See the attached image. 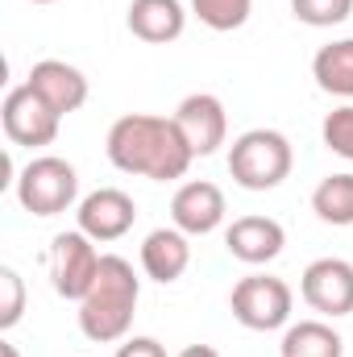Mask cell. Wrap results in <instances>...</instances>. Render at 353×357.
I'll return each mask as SVG.
<instances>
[{
    "instance_id": "obj_1",
    "label": "cell",
    "mask_w": 353,
    "mask_h": 357,
    "mask_svg": "<svg viewBox=\"0 0 353 357\" xmlns=\"http://www.w3.org/2000/svg\"><path fill=\"white\" fill-rule=\"evenodd\" d=\"M104 154L117 171L150 183H171L191 171L195 154L187 150L183 133H179L175 116H158V112H125L108 125L104 137Z\"/></svg>"
},
{
    "instance_id": "obj_2",
    "label": "cell",
    "mask_w": 353,
    "mask_h": 357,
    "mask_svg": "<svg viewBox=\"0 0 353 357\" xmlns=\"http://www.w3.org/2000/svg\"><path fill=\"white\" fill-rule=\"evenodd\" d=\"M137 299H142V278L133 274V262H125L121 254H104L100 274L75 312L80 333L96 345L125 341L133 328V316H137Z\"/></svg>"
},
{
    "instance_id": "obj_3",
    "label": "cell",
    "mask_w": 353,
    "mask_h": 357,
    "mask_svg": "<svg viewBox=\"0 0 353 357\" xmlns=\"http://www.w3.org/2000/svg\"><path fill=\"white\" fill-rule=\"evenodd\" d=\"M295 167V150L278 129H246L229 146V175L246 191H274Z\"/></svg>"
},
{
    "instance_id": "obj_4",
    "label": "cell",
    "mask_w": 353,
    "mask_h": 357,
    "mask_svg": "<svg viewBox=\"0 0 353 357\" xmlns=\"http://www.w3.org/2000/svg\"><path fill=\"white\" fill-rule=\"evenodd\" d=\"M17 204L33 216H63L67 208L80 204V171L59 158V154H38L21 167V175L13 183Z\"/></svg>"
},
{
    "instance_id": "obj_5",
    "label": "cell",
    "mask_w": 353,
    "mask_h": 357,
    "mask_svg": "<svg viewBox=\"0 0 353 357\" xmlns=\"http://www.w3.org/2000/svg\"><path fill=\"white\" fill-rule=\"evenodd\" d=\"M233 320L250 333H274L291 324V307H295V291L274 278V274H246L237 278L233 295H229Z\"/></svg>"
},
{
    "instance_id": "obj_6",
    "label": "cell",
    "mask_w": 353,
    "mask_h": 357,
    "mask_svg": "<svg viewBox=\"0 0 353 357\" xmlns=\"http://www.w3.org/2000/svg\"><path fill=\"white\" fill-rule=\"evenodd\" d=\"M100 262H104V254L96 250V241H91L84 229L59 233V237L50 241V250H46V274H50L54 295L80 303L91 291L96 274H100Z\"/></svg>"
},
{
    "instance_id": "obj_7",
    "label": "cell",
    "mask_w": 353,
    "mask_h": 357,
    "mask_svg": "<svg viewBox=\"0 0 353 357\" xmlns=\"http://www.w3.org/2000/svg\"><path fill=\"white\" fill-rule=\"evenodd\" d=\"M0 125H4V137L13 146H25V150H42L59 137V125L63 116L29 88V84H17V88L4 91V104H0Z\"/></svg>"
},
{
    "instance_id": "obj_8",
    "label": "cell",
    "mask_w": 353,
    "mask_h": 357,
    "mask_svg": "<svg viewBox=\"0 0 353 357\" xmlns=\"http://www.w3.org/2000/svg\"><path fill=\"white\" fill-rule=\"evenodd\" d=\"M171 116H175L179 133H183V142L195 158H212L229 142V112H225V100L212 96V91L183 96Z\"/></svg>"
},
{
    "instance_id": "obj_9",
    "label": "cell",
    "mask_w": 353,
    "mask_h": 357,
    "mask_svg": "<svg viewBox=\"0 0 353 357\" xmlns=\"http://www.w3.org/2000/svg\"><path fill=\"white\" fill-rule=\"evenodd\" d=\"M299 295L324 320L353 316V262L345 258H316L299 274Z\"/></svg>"
},
{
    "instance_id": "obj_10",
    "label": "cell",
    "mask_w": 353,
    "mask_h": 357,
    "mask_svg": "<svg viewBox=\"0 0 353 357\" xmlns=\"http://www.w3.org/2000/svg\"><path fill=\"white\" fill-rule=\"evenodd\" d=\"M137 220V204L121 187H96L75 204V229H84L96 245L121 241Z\"/></svg>"
},
{
    "instance_id": "obj_11",
    "label": "cell",
    "mask_w": 353,
    "mask_h": 357,
    "mask_svg": "<svg viewBox=\"0 0 353 357\" xmlns=\"http://www.w3.org/2000/svg\"><path fill=\"white\" fill-rule=\"evenodd\" d=\"M225 212H229L225 191L216 183H208V178H191V183H183L175 195H171V225L183 229L187 237L216 233L225 225Z\"/></svg>"
},
{
    "instance_id": "obj_12",
    "label": "cell",
    "mask_w": 353,
    "mask_h": 357,
    "mask_svg": "<svg viewBox=\"0 0 353 357\" xmlns=\"http://www.w3.org/2000/svg\"><path fill=\"white\" fill-rule=\"evenodd\" d=\"M25 84L38 91L59 116H71V112H80L84 104H88V75L75 67V63H67V59H42V63H33L29 67V75H25Z\"/></svg>"
},
{
    "instance_id": "obj_13",
    "label": "cell",
    "mask_w": 353,
    "mask_h": 357,
    "mask_svg": "<svg viewBox=\"0 0 353 357\" xmlns=\"http://www.w3.org/2000/svg\"><path fill=\"white\" fill-rule=\"evenodd\" d=\"M287 245V229L274 220V216H237L229 229H225V250L246 262V266H266L283 254Z\"/></svg>"
},
{
    "instance_id": "obj_14",
    "label": "cell",
    "mask_w": 353,
    "mask_h": 357,
    "mask_svg": "<svg viewBox=\"0 0 353 357\" xmlns=\"http://www.w3.org/2000/svg\"><path fill=\"white\" fill-rule=\"evenodd\" d=\"M125 25L137 42L146 46H167L179 42L187 29V8L183 0H129L125 8Z\"/></svg>"
},
{
    "instance_id": "obj_15",
    "label": "cell",
    "mask_w": 353,
    "mask_h": 357,
    "mask_svg": "<svg viewBox=\"0 0 353 357\" xmlns=\"http://www.w3.org/2000/svg\"><path fill=\"white\" fill-rule=\"evenodd\" d=\"M137 258H142V274H146V278L171 287V282H179V278L187 274V266H191V237H187L183 229H175V225L154 229V233H146Z\"/></svg>"
},
{
    "instance_id": "obj_16",
    "label": "cell",
    "mask_w": 353,
    "mask_h": 357,
    "mask_svg": "<svg viewBox=\"0 0 353 357\" xmlns=\"http://www.w3.org/2000/svg\"><path fill=\"white\" fill-rule=\"evenodd\" d=\"M278 357H345V337L329 320H299L287 324Z\"/></svg>"
},
{
    "instance_id": "obj_17",
    "label": "cell",
    "mask_w": 353,
    "mask_h": 357,
    "mask_svg": "<svg viewBox=\"0 0 353 357\" xmlns=\"http://www.w3.org/2000/svg\"><path fill=\"white\" fill-rule=\"evenodd\" d=\"M312 79H316V88L329 91V96L353 100V38H337V42L316 50Z\"/></svg>"
},
{
    "instance_id": "obj_18",
    "label": "cell",
    "mask_w": 353,
    "mask_h": 357,
    "mask_svg": "<svg viewBox=\"0 0 353 357\" xmlns=\"http://www.w3.org/2000/svg\"><path fill=\"white\" fill-rule=\"evenodd\" d=\"M312 212L324 225L350 229L353 225V171H337V175L320 178L316 191H312Z\"/></svg>"
},
{
    "instance_id": "obj_19",
    "label": "cell",
    "mask_w": 353,
    "mask_h": 357,
    "mask_svg": "<svg viewBox=\"0 0 353 357\" xmlns=\"http://www.w3.org/2000/svg\"><path fill=\"white\" fill-rule=\"evenodd\" d=\"M191 13L200 17V25H208L216 33H233L250 21L254 0H191Z\"/></svg>"
},
{
    "instance_id": "obj_20",
    "label": "cell",
    "mask_w": 353,
    "mask_h": 357,
    "mask_svg": "<svg viewBox=\"0 0 353 357\" xmlns=\"http://www.w3.org/2000/svg\"><path fill=\"white\" fill-rule=\"evenodd\" d=\"M291 13L312 29H333L353 17V0H291Z\"/></svg>"
},
{
    "instance_id": "obj_21",
    "label": "cell",
    "mask_w": 353,
    "mask_h": 357,
    "mask_svg": "<svg viewBox=\"0 0 353 357\" xmlns=\"http://www.w3.org/2000/svg\"><path fill=\"white\" fill-rule=\"evenodd\" d=\"M320 142H324L337 158L353 162V104H341V108H333V112L324 116V125H320Z\"/></svg>"
},
{
    "instance_id": "obj_22",
    "label": "cell",
    "mask_w": 353,
    "mask_h": 357,
    "mask_svg": "<svg viewBox=\"0 0 353 357\" xmlns=\"http://www.w3.org/2000/svg\"><path fill=\"white\" fill-rule=\"evenodd\" d=\"M25 316V278L13 266H0V328H17Z\"/></svg>"
},
{
    "instance_id": "obj_23",
    "label": "cell",
    "mask_w": 353,
    "mask_h": 357,
    "mask_svg": "<svg viewBox=\"0 0 353 357\" xmlns=\"http://www.w3.org/2000/svg\"><path fill=\"white\" fill-rule=\"evenodd\" d=\"M117 357H167V345L154 337H125L117 345Z\"/></svg>"
},
{
    "instance_id": "obj_24",
    "label": "cell",
    "mask_w": 353,
    "mask_h": 357,
    "mask_svg": "<svg viewBox=\"0 0 353 357\" xmlns=\"http://www.w3.org/2000/svg\"><path fill=\"white\" fill-rule=\"evenodd\" d=\"M175 357H220L212 345H187V349H179Z\"/></svg>"
},
{
    "instance_id": "obj_25",
    "label": "cell",
    "mask_w": 353,
    "mask_h": 357,
    "mask_svg": "<svg viewBox=\"0 0 353 357\" xmlns=\"http://www.w3.org/2000/svg\"><path fill=\"white\" fill-rule=\"evenodd\" d=\"M0 357H21V354H17V345H13V341H0Z\"/></svg>"
},
{
    "instance_id": "obj_26",
    "label": "cell",
    "mask_w": 353,
    "mask_h": 357,
    "mask_svg": "<svg viewBox=\"0 0 353 357\" xmlns=\"http://www.w3.org/2000/svg\"><path fill=\"white\" fill-rule=\"evenodd\" d=\"M29 4H54V0H29Z\"/></svg>"
}]
</instances>
